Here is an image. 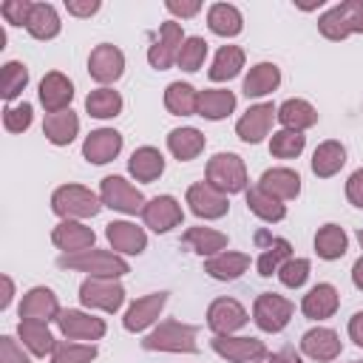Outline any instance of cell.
<instances>
[{
    "instance_id": "cell-1",
    "label": "cell",
    "mask_w": 363,
    "mask_h": 363,
    "mask_svg": "<svg viewBox=\"0 0 363 363\" xmlns=\"http://www.w3.org/2000/svg\"><path fill=\"white\" fill-rule=\"evenodd\" d=\"M102 207V199L91 193L82 184H62L51 196V210L62 221H79V218H94Z\"/></svg>"
},
{
    "instance_id": "cell-2",
    "label": "cell",
    "mask_w": 363,
    "mask_h": 363,
    "mask_svg": "<svg viewBox=\"0 0 363 363\" xmlns=\"http://www.w3.org/2000/svg\"><path fill=\"white\" fill-rule=\"evenodd\" d=\"M318 28L326 40H346L349 34H363V0H346L320 14Z\"/></svg>"
},
{
    "instance_id": "cell-3",
    "label": "cell",
    "mask_w": 363,
    "mask_h": 363,
    "mask_svg": "<svg viewBox=\"0 0 363 363\" xmlns=\"http://www.w3.org/2000/svg\"><path fill=\"white\" fill-rule=\"evenodd\" d=\"M196 326L190 323H179V320H164L159 323L145 340L142 346L150 352H196Z\"/></svg>"
},
{
    "instance_id": "cell-4",
    "label": "cell",
    "mask_w": 363,
    "mask_h": 363,
    "mask_svg": "<svg viewBox=\"0 0 363 363\" xmlns=\"http://www.w3.org/2000/svg\"><path fill=\"white\" fill-rule=\"evenodd\" d=\"M60 267L91 272V275H105V278H119V275L128 272V261L119 258L116 252H105V250H85V252L62 255Z\"/></svg>"
},
{
    "instance_id": "cell-5",
    "label": "cell",
    "mask_w": 363,
    "mask_h": 363,
    "mask_svg": "<svg viewBox=\"0 0 363 363\" xmlns=\"http://www.w3.org/2000/svg\"><path fill=\"white\" fill-rule=\"evenodd\" d=\"M207 182L216 190H221L224 196L247 190V167H244L241 156H235V153H216L207 162Z\"/></svg>"
},
{
    "instance_id": "cell-6",
    "label": "cell",
    "mask_w": 363,
    "mask_h": 363,
    "mask_svg": "<svg viewBox=\"0 0 363 363\" xmlns=\"http://www.w3.org/2000/svg\"><path fill=\"white\" fill-rule=\"evenodd\" d=\"M79 301L91 309H102V312H116L125 301V289L116 278H105V275H91L79 284Z\"/></svg>"
},
{
    "instance_id": "cell-7",
    "label": "cell",
    "mask_w": 363,
    "mask_h": 363,
    "mask_svg": "<svg viewBox=\"0 0 363 363\" xmlns=\"http://www.w3.org/2000/svg\"><path fill=\"white\" fill-rule=\"evenodd\" d=\"M99 199H102L105 207L119 210V213H128V216L142 213L145 204H147L145 196L130 182H125L122 176H105L102 179V187H99Z\"/></svg>"
},
{
    "instance_id": "cell-8",
    "label": "cell",
    "mask_w": 363,
    "mask_h": 363,
    "mask_svg": "<svg viewBox=\"0 0 363 363\" xmlns=\"http://www.w3.org/2000/svg\"><path fill=\"white\" fill-rule=\"evenodd\" d=\"M292 301H286L284 295H275V292H264L255 298V306H252V320L258 323V329L264 332H281L289 318H292Z\"/></svg>"
},
{
    "instance_id": "cell-9",
    "label": "cell",
    "mask_w": 363,
    "mask_h": 363,
    "mask_svg": "<svg viewBox=\"0 0 363 363\" xmlns=\"http://www.w3.org/2000/svg\"><path fill=\"white\" fill-rule=\"evenodd\" d=\"M187 37L182 34V26L176 20H164L159 26V40L150 45L147 51V62L156 68V71H164L170 68L176 60H179V51H182V43Z\"/></svg>"
},
{
    "instance_id": "cell-10",
    "label": "cell",
    "mask_w": 363,
    "mask_h": 363,
    "mask_svg": "<svg viewBox=\"0 0 363 363\" xmlns=\"http://www.w3.org/2000/svg\"><path fill=\"white\" fill-rule=\"evenodd\" d=\"M122 71H125V54H122L116 45L99 43V45L91 51V57H88V74H91L96 82L111 85V82H116V79L122 77Z\"/></svg>"
},
{
    "instance_id": "cell-11",
    "label": "cell",
    "mask_w": 363,
    "mask_h": 363,
    "mask_svg": "<svg viewBox=\"0 0 363 363\" xmlns=\"http://www.w3.org/2000/svg\"><path fill=\"white\" fill-rule=\"evenodd\" d=\"M57 326L68 340H99L105 335V320L79 309H62L57 315Z\"/></svg>"
},
{
    "instance_id": "cell-12",
    "label": "cell",
    "mask_w": 363,
    "mask_h": 363,
    "mask_svg": "<svg viewBox=\"0 0 363 363\" xmlns=\"http://www.w3.org/2000/svg\"><path fill=\"white\" fill-rule=\"evenodd\" d=\"M275 116H278V108H275L272 102L252 105V108L235 122V133H238V139L247 142V145H258V142L269 133Z\"/></svg>"
},
{
    "instance_id": "cell-13",
    "label": "cell",
    "mask_w": 363,
    "mask_h": 363,
    "mask_svg": "<svg viewBox=\"0 0 363 363\" xmlns=\"http://www.w3.org/2000/svg\"><path fill=\"white\" fill-rule=\"evenodd\" d=\"M213 349H216V354H221L230 363H252V360L267 354L264 340H258V337H233V335H216Z\"/></svg>"
},
{
    "instance_id": "cell-14",
    "label": "cell",
    "mask_w": 363,
    "mask_h": 363,
    "mask_svg": "<svg viewBox=\"0 0 363 363\" xmlns=\"http://www.w3.org/2000/svg\"><path fill=\"white\" fill-rule=\"evenodd\" d=\"M247 323V309L235 298H216L207 309V326L216 335H233Z\"/></svg>"
},
{
    "instance_id": "cell-15",
    "label": "cell",
    "mask_w": 363,
    "mask_h": 363,
    "mask_svg": "<svg viewBox=\"0 0 363 363\" xmlns=\"http://www.w3.org/2000/svg\"><path fill=\"white\" fill-rule=\"evenodd\" d=\"M142 218H145V224L153 233H167V230H173V227L182 224L184 213H182V204L173 196H156V199H150L145 204Z\"/></svg>"
},
{
    "instance_id": "cell-16",
    "label": "cell",
    "mask_w": 363,
    "mask_h": 363,
    "mask_svg": "<svg viewBox=\"0 0 363 363\" xmlns=\"http://www.w3.org/2000/svg\"><path fill=\"white\" fill-rule=\"evenodd\" d=\"M122 150V133L113 130V128H99V130H91L82 142V156L91 162V164H105L111 159H116Z\"/></svg>"
},
{
    "instance_id": "cell-17",
    "label": "cell",
    "mask_w": 363,
    "mask_h": 363,
    "mask_svg": "<svg viewBox=\"0 0 363 363\" xmlns=\"http://www.w3.org/2000/svg\"><path fill=\"white\" fill-rule=\"evenodd\" d=\"M187 204L199 218H221L227 213V196L216 190L210 182H196L187 190Z\"/></svg>"
},
{
    "instance_id": "cell-18",
    "label": "cell",
    "mask_w": 363,
    "mask_h": 363,
    "mask_svg": "<svg viewBox=\"0 0 363 363\" xmlns=\"http://www.w3.org/2000/svg\"><path fill=\"white\" fill-rule=\"evenodd\" d=\"M60 312H62L60 301H57V295L48 286H34L20 301V318L23 320H43V323H48V320H57Z\"/></svg>"
},
{
    "instance_id": "cell-19",
    "label": "cell",
    "mask_w": 363,
    "mask_h": 363,
    "mask_svg": "<svg viewBox=\"0 0 363 363\" xmlns=\"http://www.w3.org/2000/svg\"><path fill=\"white\" fill-rule=\"evenodd\" d=\"M71 99H74L71 79L65 74H60V71H48L43 77V82H40V102H43V108L48 113H60V111H68Z\"/></svg>"
},
{
    "instance_id": "cell-20",
    "label": "cell",
    "mask_w": 363,
    "mask_h": 363,
    "mask_svg": "<svg viewBox=\"0 0 363 363\" xmlns=\"http://www.w3.org/2000/svg\"><path fill=\"white\" fill-rule=\"evenodd\" d=\"M51 241L65 250V255H74V252H85V250H94V230L85 227L82 221H60L51 233Z\"/></svg>"
},
{
    "instance_id": "cell-21",
    "label": "cell",
    "mask_w": 363,
    "mask_h": 363,
    "mask_svg": "<svg viewBox=\"0 0 363 363\" xmlns=\"http://www.w3.org/2000/svg\"><path fill=\"white\" fill-rule=\"evenodd\" d=\"M164 303H167V292H150V295H145V298H136V301L130 303V309L125 312V318H122L125 329H128V332H142V329H147V326L159 318V312H162Z\"/></svg>"
},
{
    "instance_id": "cell-22",
    "label": "cell",
    "mask_w": 363,
    "mask_h": 363,
    "mask_svg": "<svg viewBox=\"0 0 363 363\" xmlns=\"http://www.w3.org/2000/svg\"><path fill=\"white\" fill-rule=\"evenodd\" d=\"M340 337L335 329H326V326H318V329H309L303 337H301V352L312 360H320V363H329L340 354Z\"/></svg>"
},
{
    "instance_id": "cell-23",
    "label": "cell",
    "mask_w": 363,
    "mask_h": 363,
    "mask_svg": "<svg viewBox=\"0 0 363 363\" xmlns=\"http://www.w3.org/2000/svg\"><path fill=\"white\" fill-rule=\"evenodd\" d=\"M105 235L111 241V247L116 252H125V255H139L145 247H147V235L142 227L130 224V221H111L105 227Z\"/></svg>"
},
{
    "instance_id": "cell-24",
    "label": "cell",
    "mask_w": 363,
    "mask_h": 363,
    "mask_svg": "<svg viewBox=\"0 0 363 363\" xmlns=\"http://www.w3.org/2000/svg\"><path fill=\"white\" fill-rule=\"evenodd\" d=\"M337 303H340L337 289H335L332 284H318V286H312V289L303 295L301 309H303L306 318H312V320H323V318H332V315H335Z\"/></svg>"
},
{
    "instance_id": "cell-25",
    "label": "cell",
    "mask_w": 363,
    "mask_h": 363,
    "mask_svg": "<svg viewBox=\"0 0 363 363\" xmlns=\"http://www.w3.org/2000/svg\"><path fill=\"white\" fill-rule=\"evenodd\" d=\"M258 187L267 190L269 196H275L278 201H286L301 193V176L289 167H272V170H264Z\"/></svg>"
},
{
    "instance_id": "cell-26",
    "label": "cell",
    "mask_w": 363,
    "mask_h": 363,
    "mask_svg": "<svg viewBox=\"0 0 363 363\" xmlns=\"http://www.w3.org/2000/svg\"><path fill=\"white\" fill-rule=\"evenodd\" d=\"M77 130H79V119H77V113L71 108L60 111V113H45V119H43V133H45V139L51 145H60V147L71 145Z\"/></svg>"
},
{
    "instance_id": "cell-27",
    "label": "cell",
    "mask_w": 363,
    "mask_h": 363,
    "mask_svg": "<svg viewBox=\"0 0 363 363\" xmlns=\"http://www.w3.org/2000/svg\"><path fill=\"white\" fill-rule=\"evenodd\" d=\"M255 241L258 244H264V250H261V258H258V275H264V278H269L272 272H278L281 269V264L284 261H289V241L286 238H269L267 233H258L255 235Z\"/></svg>"
},
{
    "instance_id": "cell-28",
    "label": "cell",
    "mask_w": 363,
    "mask_h": 363,
    "mask_svg": "<svg viewBox=\"0 0 363 363\" xmlns=\"http://www.w3.org/2000/svg\"><path fill=\"white\" fill-rule=\"evenodd\" d=\"M247 267H250V255L247 252H230V250L204 261V272L213 275L216 281H235Z\"/></svg>"
},
{
    "instance_id": "cell-29",
    "label": "cell",
    "mask_w": 363,
    "mask_h": 363,
    "mask_svg": "<svg viewBox=\"0 0 363 363\" xmlns=\"http://www.w3.org/2000/svg\"><path fill=\"white\" fill-rule=\"evenodd\" d=\"M17 332H20L23 346H26L31 354H37V357L51 354L54 346H57L54 335L48 332V326H45L43 320H20V323H17Z\"/></svg>"
},
{
    "instance_id": "cell-30",
    "label": "cell",
    "mask_w": 363,
    "mask_h": 363,
    "mask_svg": "<svg viewBox=\"0 0 363 363\" xmlns=\"http://www.w3.org/2000/svg\"><path fill=\"white\" fill-rule=\"evenodd\" d=\"M128 170H130V176H133L136 182H153V179H159L162 170H164V156H162L156 147L145 145V147L133 150V156H130V162H128Z\"/></svg>"
},
{
    "instance_id": "cell-31",
    "label": "cell",
    "mask_w": 363,
    "mask_h": 363,
    "mask_svg": "<svg viewBox=\"0 0 363 363\" xmlns=\"http://www.w3.org/2000/svg\"><path fill=\"white\" fill-rule=\"evenodd\" d=\"M343 162H346V147L340 142L329 139V142L315 147V153H312V173L320 176V179H329V176H335L343 167Z\"/></svg>"
},
{
    "instance_id": "cell-32",
    "label": "cell",
    "mask_w": 363,
    "mask_h": 363,
    "mask_svg": "<svg viewBox=\"0 0 363 363\" xmlns=\"http://www.w3.org/2000/svg\"><path fill=\"white\" fill-rule=\"evenodd\" d=\"M281 82V71L275 62H258L250 68L247 79H244V94L247 96H267L278 88Z\"/></svg>"
},
{
    "instance_id": "cell-33",
    "label": "cell",
    "mask_w": 363,
    "mask_h": 363,
    "mask_svg": "<svg viewBox=\"0 0 363 363\" xmlns=\"http://www.w3.org/2000/svg\"><path fill=\"white\" fill-rule=\"evenodd\" d=\"M278 119L286 130H306L318 122V111L306 102V99H286L281 108H278Z\"/></svg>"
},
{
    "instance_id": "cell-34",
    "label": "cell",
    "mask_w": 363,
    "mask_h": 363,
    "mask_svg": "<svg viewBox=\"0 0 363 363\" xmlns=\"http://www.w3.org/2000/svg\"><path fill=\"white\" fill-rule=\"evenodd\" d=\"M167 147L179 162H190L204 150V133L196 128H176L167 136Z\"/></svg>"
},
{
    "instance_id": "cell-35",
    "label": "cell",
    "mask_w": 363,
    "mask_h": 363,
    "mask_svg": "<svg viewBox=\"0 0 363 363\" xmlns=\"http://www.w3.org/2000/svg\"><path fill=\"white\" fill-rule=\"evenodd\" d=\"M207 23H210V31L221 37H235L244 28L241 11L233 3H213L207 11Z\"/></svg>"
},
{
    "instance_id": "cell-36",
    "label": "cell",
    "mask_w": 363,
    "mask_h": 363,
    "mask_svg": "<svg viewBox=\"0 0 363 363\" xmlns=\"http://www.w3.org/2000/svg\"><path fill=\"white\" fill-rule=\"evenodd\" d=\"M235 108V94L224 88H207L199 94V116L204 119H224Z\"/></svg>"
},
{
    "instance_id": "cell-37",
    "label": "cell",
    "mask_w": 363,
    "mask_h": 363,
    "mask_svg": "<svg viewBox=\"0 0 363 363\" xmlns=\"http://www.w3.org/2000/svg\"><path fill=\"white\" fill-rule=\"evenodd\" d=\"M184 244L193 250V252H199V255H218V252H224V247H227V235L224 233H218V230H213V227H190L187 233H184Z\"/></svg>"
},
{
    "instance_id": "cell-38",
    "label": "cell",
    "mask_w": 363,
    "mask_h": 363,
    "mask_svg": "<svg viewBox=\"0 0 363 363\" xmlns=\"http://www.w3.org/2000/svg\"><path fill=\"white\" fill-rule=\"evenodd\" d=\"M26 28H28V34L37 37V40H51V37H57V34H60V17H57V9H54L51 3H34Z\"/></svg>"
},
{
    "instance_id": "cell-39",
    "label": "cell",
    "mask_w": 363,
    "mask_h": 363,
    "mask_svg": "<svg viewBox=\"0 0 363 363\" xmlns=\"http://www.w3.org/2000/svg\"><path fill=\"white\" fill-rule=\"evenodd\" d=\"M164 108L176 116H190L199 111V91L187 82H170L164 91Z\"/></svg>"
},
{
    "instance_id": "cell-40",
    "label": "cell",
    "mask_w": 363,
    "mask_h": 363,
    "mask_svg": "<svg viewBox=\"0 0 363 363\" xmlns=\"http://www.w3.org/2000/svg\"><path fill=\"white\" fill-rule=\"evenodd\" d=\"M346 247H349V238H346L343 227H337V224H323V227L318 230V235H315V252H318L323 261L340 258V255L346 252Z\"/></svg>"
},
{
    "instance_id": "cell-41",
    "label": "cell",
    "mask_w": 363,
    "mask_h": 363,
    "mask_svg": "<svg viewBox=\"0 0 363 363\" xmlns=\"http://www.w3.org/2000/svg\"><path fill=\"white\" fill-rule=\"evenodd\" d=\"M244 68V51L238 45H221L216 60H213V68H210V79L213 82H227L233 77H238V71Z\"/></svg>"
},
{
    "instance_id": "cell-42",
    "label": "cell",
    "mask_w": 363,
    "mask_h": 363,
    "mask_svg": "<svg viewBox=\"0 0 363 363\" xmlns=\"http://www.w3.org/2000/svg\"><path fill=\"white\" fill-rule=\"evenodd\" d=\"M247 207H250L261 221H281V218L286 216V207H284L275 196H269L267 190H261L258 184L247 190Z\"/></svg>"
},
{
    "instance_id": "cell-43",
    "label": "cell",
    "mask_w": 363,
    "mask_h": 363,
    "mask_svg": "<svg viewBox=\"0 0 363 363\" xmlns=\"http://www.w3.org/2000/svg\"><path fill=\"white\" fill-rule=\"evenodd\" d=\"M85 111L96 119H111L122 111V96L113 88H96L85 96Z\"/></svg>"
},
{
    "instance_id": "cell-44",
    "label": "cell",
    "mask_w": 363,
    "mask_h": 363,
    "mask_svg": "<svg viewBox=\"0 0 363 363\" xmlns=\"http://www.w3.org/2000/svg\"><path fill=\"white\" fill-rule=\"evenodd\" d=\"M0 85H3V99L6 102H11V99H17L20 94H23V88L28 85V68L23 65V62H17V60H9L6 65H3V77H0Z\"/></svg>"
},
{
    "instance_id": "cell-45",
    "label": "cell",
    "mask_w": 363,
    "mask_h": 363,
    "mask_svg": "<svg viewBox=\"0 0 363 363\" xmlns=\"http://www.w3.org/2000/svg\"><path fill=\"white\" fill-rule=\"evenodd\" d=\"M96 357L94 343H74V340H60L51 352V363H91Z\"/></svg>"
},
{
    "instance_id": "cell-46",
    "label": "cell",
    "mask_w": 363,
    "mask_h": 363,
    "mask_svg": "<svg viewBox=\"0 0 363 363\" xmlns=\"http://www.w3.org/2000/svg\"><path fill=\"white\" fill-rule=\"evenodd\" d=\"M303 145H306V136H303L301 130H286V128H284V130L272 133L269 153L278 156V159H295V156H301Z\"/></svg>"
},
{
    "instance_id": "cell-47",
    "label": "cell",
    "mask_w": 363,
    "mask_h": 363,
    "mask_svg": "<svg viewBox=\"0 0 363 363\" xmlns=\"http://www.w3.org/2000/svg\"><path fill=\"white\" fill-rule=\"evenodd\" d=\"M204 57H207V40H201V37H187L184 43H182V51H179V68H184V71H199L201 68V62H204Z\"/></svg>"
},
{
    "instance_id": "cell-48",
    "label": "cell",
    "mask_w": 363,
    "mask_h": 363,
    "mask_svg": "<svg viewBox=\"0 0 363 363\" xmlns=\"http://www.w3.org/2000/svg\"><path fill=\"white\" fill-rule=\"evenodd\" d=\"M278 278L289 289L303 286L306 278H309V258H289V261H284L281 269H278Z\"/></svg>"
},
{
    "instance_id": "cell-49",
    "label": "cell",
    "mask_w": 363,
    "mask_h": 363,
    "mask_svg": "<svg viewBox=\"0 0 363 363\" xmlns=\"http://www.w3.org/2000/svg\"><path fill=\"white\" fill-rule=\"evenodd\" d=\"M28 125H31V105L28 102L9 105L3 111V128L9 133H23V130H28Z\"/></svg>"
},
{
    "instance_id": "cell-50",
    "label": "cell",
    "mask_w": 363,
    "mask_h": 363,
    "mask_svg": "<svg viewBox=\"0 0 363 363\" xmlns=\"http://www.w3.org/2000/svg\"><path fill=\"white\" fill-rule=\"evenodd\" d=\"M31 9H34V3H28V0H6L0 6V14L11 26H26L31 17Z\"/></svg>"
},
{
    "instance_id": "cell-51",
    "label": "cell",
    "mask_w": 363,
    "mask_h": 363,
    "mask_svg": "<svg viewBox=\"0 0 363 363\" xmlns=\"http://www.w3.org/2000/svg\"><path fill=\"white\" fill-rule=\"evenodd\" d=\"M0 363H31V360L11 335H3L0 337Z\"/></svg>"
},
{
    "instance_id": "cell-52",
    "label": "cell",
    "mask_w": 363,
    "mask_h": 363,
    "mask_svg": "<svg viewBox=\"0 0 363 363\" xmlns=\"http://www.w3.org/2000/svg\"><path fill=\"white\" fill-rule=\"evenodd\" d=\"M346 199H349L354 207L363 210V167L349 176V182H346Z\"/></svg>"
},
{
    "instance_id": "cell-53",
    "label": "cell",
    "mask_w": 363,
    "mask_h": 363,
    "mask_svg": "<svg viewBox=\"0 0 363 363\" xmlns=\"http://www.w3.org/2000/svg\"><path fill=\"white\" fill-rule=\"evenodd\" d=\"M65 9L74 17H91L99 11V0H65Z\"/></svg>"
},
{
    "instance_id": "cell-54",
    "label": "cell",
    "mask_w": 363,
    "mask_h": 363,
    "mask_svg": "<svg viewBox=\"0 0 363 363\" xmlns=\"http://www.w3.org/2000/svg\"><path fill=\"white\" fill-rule=\"evenodd\" d=\"M167 11L170 14H176V17H193V14H199L201 11V3L199 0H190V3H179V0H167Z\"/></svg>"
},
{
    "instance_id": "cell-55",
    "label": "cell",
    "mask_w": 363,
    "mask_h": 363,
    "mask_svg": "<svg viewBox=\"0 0 363 363\" xmlns=\"http://www.w3.org/2000/svg\"><path fill=\"white\" fill-rule=\"evenodd\" d=\"M349 337L357 346H363V312H354L352 315V320H349Z\"/></svg>"
},
{
    "instance_id": "cell-56",
    "label": "cell",
    "mask_w": 363,
    "mask_h": 363,
    "mask_svg": "<svg viewBox=\"0 0 363 363\" xmlns=\"http://www.w3.org/2000/svg\"><path fill=\"white\" fill-rule=\"evenodd\" d=\"M0 281H3V298H0V309H6V306L11 303V298H14V284H11V278H9V275H3Z\"/></svg>"
},
{
    "instance_id": "cell-57",
    "label": "cell",
    "mask_w": 363,
    "mask_h": 363,
    "mask_svg": "<svg viewBox=\"0 0 363 363\" xmlns=\"http://www.w3.org/2000/svg\"><path fill=\"white\" fill-rule=\"evenodd\" d=\"M272 360H275V363H301V357H298V354H295V349H289V346H286V349H281L278 354H272Z\"/></svg>"
},
{
    "instance_id": "cell-58",
    "label": "cell",
    "mask_w": 363,
    "mask_h": 363,
    "mask_svg": "<svg viewBox=\"0 0 363 363\" xmlns=\"http://www.w3.org/2000/svg\"><path fill=\"white\" fill-rule=\"evenodd\" d=\"M352 281H354V286L357 289H363V255L354 261V267H352Z\"/></svg>"
},
{
    "instance_id": "cell-59",
    "label": "cell",
    "mask_w": 363,
    "mask_h": 363,
    "mask_svg": "<svg viewBox=\"0 0 363 363\" xmlns=\"http://www.w3.org/2000/svg\"><path fill=\"white\" fill-rule=\"evenodd\" d=\"M252 363H275V360H272V354H264V357H258V360H252Z\"/></svg>"
},
{
    "instance_id": "cell-60",
    "label": "cell",
    "mask_w": 363,
    "mask_h": 363,
    "mask_svg": "<svg viewBox=\"0 0 363 363\" xmlns=\"http://www.w3.org/2000/svg\"><path fill=\"white\" fill-rule=\"evenodd\" d=\"M357 241H360V247H363V230H357Z\"/></svg>"
},
{
    "instance_id": "cell-61",
    "label": "cell",
    "mask_w": 363,
    "mask_h": 363,
    "mask_svg": "<svg viewBox=\"0 0 363 363\" xmlns=\"http://www.w3.org/2000/svg\"><path fill=\"white\" fill-rule=\"evenodd\" d=\"M349 363H363V360H349Z\"/></svg>"
}]
</instances>
